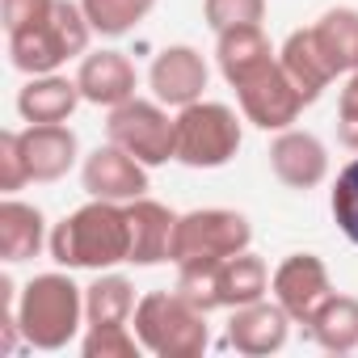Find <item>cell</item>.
I'll return each mask as SVG.
<instances>
[{
  "mask_svg": "<svg viewBox=\"0 0 358 358\" xmlns=\"http://www.w3.org/2000/svg\"><path fill=\"white\" fill-rule=\"evenodd\" d=\"M329 211H333V224L341 228V236L350 245H358V156L337 173V182L329 190Z\"/></svg>",
  "mask_w": 358,
  "mask_h": 358,
  "instance_id": "26",
  "label": "cell"
},
{
  "mask_svg": "<svg viewBox=\"0 0 358 358\" xmlns=\"http://www.w3.org/2000/svg\"><path fill=\"white\" fill-rule=\"evenodd\" d=\"M47 245H51V232L43 211L34 203H22L17 194H5V203H0V257L17 266L38 257Z\"/></svg>",
  "mask_w": 358,
  "mask_h": 358,
  "instance_id": "18",
  "label": "cell"
},
{
  "mask_svg": "<svg viewBox=\"0 0 358 358\" xmlns=\"http://www.w3.org/2000/svg\"><path fill=\"white\" fill-rule=\"evenodd\" d=\"M76 85H80V97L89 106L114 110V106L135 97L139 72H135V64L122 51H89L80 59V68H76Z\"/></svg>",
  "mask_w": 358,
  "mask_h": 358,
  "instance_id": "16",
  "label": "cell"
},
{
  "mask_svg": "<svg viewBox=\"0 0 358 358\" xmlns=\"http://www.w3.org/2000/svg\"><path fill=\"white\" fill-rule=\"evenodd\" d=\"M22 148L30 164V182H59L80 160V139L68 122H26L22 127Z\"/></svg>",
  "mask_w": 358,
  "mask_h": 358,
  "instance_id": "15",
  "label": "cell"
},
{
  "mask_svg": "<svg viewBox=\"0 0 358 358\" xmlns=\"http://www.w3.org/2000/svg\"><path fill=\"white\" fill-rule=\"evenodd\" d=\"M80 9H85L89 26H93V34L122 38L156 9V0H80Z\"/></svg>",
  "mask_w": 358,
  "mask_h": 358,
  "instance_id": "24",
  "label": "cell"
},
{
  "mask_svg": "<svg viewBox=\"0 0 358 358\" xmlns=\"http://www.w3.org/2000/svg\"><path fill=\"white\" fill-rule=\"evenodd\" d=\"M278 64L287 68L291 85L299 89V97H303L308 106H312V101H320V93L337 80V72H333V64L324 59V51H320V43H316L312 26H308V30H291V34H287V43L278 47Z\"/></svg>",
  "mask_w": 358,
  "mask_h": 358,
  "instance_id": "19",
  "label": "cell"
},
{
  "mask_svg": "<svg viewBox=\"0 0 358 358\" xmlns=\"http://www.w3.org/2000/svg\"><path fill=\"white\" fill-rule=\"evenodd\" d=\"M80 101L85 97H80L76 76H64V72L30 76L17 89V114H22V122H68Z\"/></svg>",
  "mask_w": 358,
  "mask_h": 358,
  "instance_id": "20",
  "label": "cell"
},
{
  "mask_svg": "<svg viewBox=\"0 0 358 358\" xmlns=\"http://www.w3.org/2000/svg\"><path fill=\"white\" fill-rule=\"evenodd\" d=\"M228 89H236V106L245 114V122H253L257 131H287L295 127V118L303 114V97L291 85L287 68L278 64V51L266 55L262 64L245 68L236 80H228Z\"/></svg>",
  "mask_w": 358,
  "mask_h": 358,
  "instance_id": "9",
  "label": "cell"
},
{
  "mask_svg": "<svg viewBox=\"0 0 358 358\" xmlns=\"http://www.w3.org/2000/svg\"><path fill=\"white\" fill-rule=\"evenodd\" d=\"M177 291H182L190 303H199L203 312H215V308H245L253 299H266L270 295V266L245 249L236 257H224L215 266H186L177 270Z\"/></svg>",
  "mask_w": 358,
  "mask_h": 358,
  "instance_id": "5",
  "label": "cell"
},
{
  "mask_svg": "<svg viewBox=\"0 0 358 358\" xmlns=\"http://www.w3.org/2000/svg\"><path fill=\"white\" fill-rule=\"evenodd\" d=\"M106 139L118 143L122 152H131L135 160H143L148 169L177 160V114H169V106H160L156 97H131L122 106L110 110L106 118Z\"/></svg>",
  "mask_w": 358,
  "mask_h": 358,
  "instance_id": "8",
  "label": "cell"
},
{
  "mask_svg": "<svg viewBox=\"0 0 358 358\" xmlns=\"http://www.w3.org/2000/svg\"><path fill=\"white\" fill-rule=\"evenodd\" d=\"M131 324H135L143 350L156 358H199L211 345L207 312L199 303H190L177 287L173 291H148L135 303Z\"/></svg>",
  "mask_w": 358,
  "mask_h": 358,
  "instance_id": "4",
  "label": "cell"
},
{
  "mask_svg": "<svg viewBox=\"0 0 358 358\" xmlns=\"http://www.w3.org/2000/svg\"><path fill=\"white\" fill-rule=\"evenodd\" d=\"M291 316L282 312V303L274 295L266 299H253L245 308H232V320H228V345L245 358H266V354H278L291 337Z\"/></svg>",
  "mask_w": 358,
  "mask_h": 358,
  "instance_id": "14",
  "label": "cell"
},
{
  "mask_svg": "<svg viewBox=\"0 0 358 358\" xmlns=\"http://www.w3.org/2000/svg\"><path fill=\"white\" fill-rule=\"evenodd\" d=\"M203 22L220 34L232 26H262L266 0H203Z\"/></svg>",
  "mask_w": 358,
  "mask_h": 358,
  "instance_id": "27",
  "label": "cell"
},
{
  "mask_svg": "<svg viewBox=\"0 0 358 358\" xmlns=\"http://www.w3.org/2000/svg\"><path fill=\"white\" fill-rule=\"evenodd\" d=\"M55 9V0H0V22L5 34H22L30 26H43Z\"/></svg>",
  "mask_w": 358,
  "mask_h": 358,
  "instance_id": "29",
  "label": "cell"
},
{
  "mask_svg": "<svg viewBox=\"0 0 358 358\" xmlns=\"http://www.w3.org/2000/svg\"><path fill=\"white\" fill-rule=\"evenodd\" d=\"M337 139L341 148L358 152V72H350L337 93Z\"/></svg>",
  "mask_w": 358,
  "mask_h": 358,
  "instance_id": "30",
  "label": "cell"
},
{
  "mask_svg": "<svg viewBox=\"0 0 358 358\" xmlns=\"http://www.w3.org/2000/svg\"><path fill=\"white\" fill-rule=\"evenodd\" d=\"M143 341L131 324H85L80 354L85 358H139Z\"/></svg>",
  "mask_w": 358,
  "mask_h": 358,
  "instance_id": "25",
  "label": "cell"
},
{
  "mask_svg": "<svg viewBox=\"0 0 358 358\" xmlns=\"http://www.w3.org/2000/svg\"><path fill=\"white\" fill-rule=\"evenodd\" d=\"M51 262L64 270H114L131 257L127 203L89 199L51 228Z\"/></svg>",
  "mask_w": 358,
  "mask_h": 358,
  "instance_id": "1",
  "label": "cell"
},
{
  "mask_svg": "<svg viewBox=\"0 0 358 358\" xmlns=\"http://www.w3.org/2000/svg\"><path fill=\"white\" fill-rule=\"evenodd\" d=\"M127 224H131V257H127V266H160V262H169L177 215L164 203H156L148 194L127 203Z\"/></svg>",
  "mask_w": 358,
  "mask_h": 358,
  "instance_id": "17",
  "label": "cell"
},
{
  "mask_svg": "<svg viewBox=\"0 0 358 358\" xmlns=\"http://www.w3.org/2000/svg\"><path fill=\"white\" fill-rule=\"evenodd\" d=\"M249 245H253V224H249L241 211L203 207V211L177 215L169 262H173L177 270H186V266H215V262H224V257L245 253Z\"/></svg>",
  "mask_w": 358,
  "mask_h": 358,
  "instance_id": "6",
  "label": "cell"
},
{
  "mask_svg": "<svg viewBox=\"0 0 358 358\" xmlns=\"http://www.w3.org/2000/svg\"><path fill=\"white\" fill-rule=\"evenodd\" d=\"M270 295L282 303V312L295 324H308L316 316V308L333 295L329 266L316 253H287L270 274Z\"/></svg>",
  "mask_w": 358,
  "mask_h": 358,
  "instance_id": "10",
  "label": "cell"
},
{
  "mask_svg": "<svg viewBox=\"0 0 358 358\" xmlns=\"http://www.w3.org/2000/svg\"><path fill=\"white\" fill-rule=\"evenodd\" d=\"M207 80H211V68L203 59V51H194L190 43H173L164 47L152 68H148V89L160 106L169 110H186L194 101H203L207 93Z\"/></svg>",
  "mask_w": 358,
  "mask_h": 358,
  "instance_id": "12",
  "label": "cell"
},
{
  "mask_svg": "<svg viewBox=\"0 0 358 358\" xmlns=\"http://www.w3.org/2000/svg\"><path fill=\"white\" fill-rule=\"evenodd\" d=\"M80 186L89 199H106V203H135L152 190L148 182V164L135 160L131 152H122L118 143H101L85 156L80 164Z\"/></svg>",
  "mask_w": 358,
  "mask_h": 358,
  "instance_id": "11",
  "label": "cell"
},
{
  "mask_svg": "<svg viewBox=\"0 0 358 358\" xmlns=\"http://www.w3.org/2000/svg\"><path fill=\"white\" fill-rule=\"evenodd\" d=\"M324 59L333 64L337 76H350L358 72V9L350 5H337V9H324L312 26Z\"/></svg>",
  "mask_w": 358,
  "mask_h": 358,
  "instance_id": "23",
  "label": "cell"
},
{
  "mask_svg": "<svg viewBox=\"0 0 358 358\" xmlns=\"http://www.w3.org/2000/svg\"><path fill=\"white\" fill-rule=\"evenodd\" d=\"M241 122H245V114H236L224 101H207V97L177 110V164L224 169L245 143Z\"/></svg>",
  "mask_w": 358,
  "mask_h": 358,
  "instance_id": "7",
  "label": "cell"
},
{
  "mask_svg": "<svg viewBox=\"0 0 358 358\" xmlns=\"http://www.w3.org/2000/svg\"><path fill=\"white\" fill-rule=\"evenodd\" d=\"M270 173L287 190H299V194L324 186V177H329V148H324V139L312 135V131H299V127L274 131Z\"/></svg>",
  "mask_w": 358,
  "mask_h": 358,
  "instance_id": "13",
  "label": "cell"
},
{
  "mask_svg": "<svg viewBox=\"0 0 358 358\" xmlns=\"http://www.w3.org/2000/svg\"><path fill=\"white\" fill-rule=\"evenodd\" d=\"M17 324L26 345L34 350H68L80 333H85V287L72 282V270H51V274H34L17 299Z\"/></svg>",
  "mask_w": 358,
  "mask_h": 358,
  "instance_id": "2",
  "label": "cell"
},
{
  "mask_svg": "<svg viewBox=\"0 0 358 358\" xmlns=\"http://www.w3.org/2000/svg\"><path fill=\"white\" fill-rule=\"evenodd\" d=\"M30 186V164L22 148V131H0V190L17 194Z\"/></svg>",
  "mask_w": 358,
  "mask_h": 358,
  "instance_id": "28",
  "label": "cell"
},
{
  "mask_svg": "<svg viewBox=\"0 0 358 358\" xmlns=\"http://www.w3.org/2000/svg\"><path fill=\"white\" fill-rule=\"evenodd\" d=\"M135 282L114 270H97L85 287V324H131L135 316Z\"/></svg>",
  "mask_w": 358,
  "mask_h": 358,
  "instance_id": "22",
  "label": "cell"
},
{
  "mask_svg": "<svg viewBox=\"0 0 358 358\" xmlns=\"http://www.w3.org/2000/svg\"><path fill=\"white\" fill-rule=\"evenodd\" d=\"M303 329L324 354H354L358 350V295L333 291Z\"/></svg>",
  "mask_w": 358,
  "mask_h": 358,
  "instance_id": "21",
  "label": "cell"
},
{
  "mask_svg": "<svg viewBox=\"0 0 358 358\" xmlns=\"http://www.w3.org/2000/svg\"><path fill=\"white\" fill-rule=\"evenodd\" d=\"M5 43H9V64L22 76H47V72H59L68 59L89 55L93 26L80 9V0H55V9L43 26L5 34Z\"/></svg>",
  "mask_w": 358,
  "mask_h": 358,
  "instance_id": "3",
  "label": "cell"
}]
</instances>
